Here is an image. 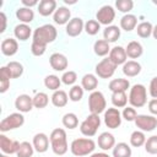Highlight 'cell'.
I'll list each match as a JSON object with an SVG mask.
<instances>
[{
  "label": "cell",
  "mask_w": 157,
  "mask_h": 157,
  "mask_svg": "<svg viewBox=\"0 0 157 157\" xmlns=\"http://www.w3.org/2000/svg\"><path fill=\"white\" fill-rule=\"evenodd\" d=\"M20 145L21 142L16 141V140H12V139H9L5 134H1L0 135V150L2 151V153L5 155H16L18 148H20Z\"/></svg>",
  "instance_id": "12"
},
{
  "label": "cell",
  "mask_w": 157,
  "mask_h": 157,
  "mask_svg": "<svg viewBox=\"0 0 157 157\" xmlns=\"http://www.w3.org/2000/svg\"><path fill=\"white\" fill-rule=\"evenodd\" d=\"M115 7L118 9V11H120V12L126 15L132 10L134 1L132 0H117L115 1Z\"/></svg>",
  "instance_id": "44"
},
{
  "label": "cell",
  "mask_w": 157,
  "mask_h": 157,
  "mask_svg": "<svg viewBox=\"0 0 157 157\" xmlns=\"http://www.w3.org/2000/svg\"><path fill=\"white\" fill-rule=\"evenodd\" d=\"M38 1L37 0H33V1H28V0H22V5L25 7H28V9H32L33 6H38Z\"/></svg>",
  "instance_id": "51"
},
{
  "label": "cell",
  "mask_w": 157,
  "mask_h": 157,
  "mask_svg": "<svg viewBox=\"0 0 157 157\" xmlns=\"http://www.w3.org/2000/svg\"><path fill=\"white\" fill-rule=\"evenodd\" d=\"M125 52H126L128 58H130V59H137V58H140L142 55L144 48H142V45H141L140 42L131 40V42L128 43V45L125 48Z\"/></svg>",
  "instance_id": "23"
},
{
  "label": "cell",
  "mask_w": 157,
  "mask_h": 157,
  "mask_svg": "<svg viewBox=\"0 0 157 157\" xmlns=\"http://www.w3.org/2000/svg\"><path fill=\"white\" fill-rule=\"evenodd\" d=\"M33 40L32 42H36V43H39V44H43V45H47L49 43H53L56 37H58V31L56 28L50 25V23H45L43 26H39L34 29L33 32Z\"/></svg>",
  "instance_id": "2"
},
{
  "label": "cell",
  "mask_w": 157,
  "mask_h": 157,
  "mask_svg": "<svg viewBox=\"0 0 157 157\" xmlns=\"http://www.w3.org/2000/svg\"><path fill=\"white\" fill-rule=\"evenodd\" d=\"M0 157H10V155H5V153H2V155H0Z\"/></svg>",
  "instance_id": "55"
},
{
  "label": "cell",
  "mask_w": 157,
  "mask_h": 157,
  "mask_svg": "<svg viewBox=\"0 0 157 157\" xmlns=\"http://www.w3.org/2000/svg\"><path fill=\"white\" fill-rule=\"evenodd\" d=\"M15 108L22 114L31 112L33 108V97H31L26 93L17 96V98L15 99Z\"/></svg>",
  "instance_id": "15"
},
{
  "label": "cell",
  "mask_w": 157,
  "mask_h": 157,
  "mask_svg": "<svg viewBox=\"0 0 157 157\" xmlns=\"http://www.w3.org/2000/svg\"><path fill=\"white\" fill-rule=\"evenodd\" d=\"M141 72V65L136 60H128L123 65V74L128 77H135Z\"/></svg>",
  "instance_id": "24"
},
{
  "label": "cell",
  "mask_w": 157,
  "mask_h": 157,
  "mask_svg": "<svg viewBox=\"0 0 157 157\" xmlns=\"http://www.w3.org/2000/svg\"><path fill=\"white\" fill-rule=\"evenodd\" d=\"M121 113L119 112L118 108L113 107V108H108L105 109L104 112V117H103V120H104V124L108 129H117L121 125Z\"/></svg>",
  "instance_id": "10"
},
{
  "label": "cell",
  "mask_w": 157,
  "mask_h": 157,
  "mask_svg": "<svg viewBox=\"0 0 157 157\" xmlns=\"http://www.w3.org/2000/svg\"><path fill=\"white\" fill-rule=\"evenodd\" d=\"M50 101H52V104L56 108H63L67 104V101H69V96L65 91L63 90H58V91H54L52 97H50Z\"/></svg>",
  "instance_id": "28"
},
{
  "label": "cell",
  "mask_w": 157,
  "mask_h": 157,
  "mask_svg": "<svg viewBox=\"0 0 157 157\" xmlns=\"http://www.w3.org/2000/svg\"><path fill=\"white\" fill-rule=\"evenodd\" d=\"M152 36H153V38H155V39H157V25L153 27V31H152Z\"/></svg>",
  "instance_id": "54"
},
{
  "label": "cell",
  "mask_w": 157,
  "mask_h": 157,
  "mask_svg": "<svg viewBox=\"0 0 157 157\" xmlns=\"http://www.w3.org/2000/svg\"><path fill=\"white\" fill-rule=\"evenodd\" d=\"M33 152H34L33 145L31 142H28V141H23V142H21L20 148H18L16 156L17 157H32Z\"/></svg>",
  "instance_id": "41"
},
{
  "label": "cell",
  "mask_w": 157,
  "mask_h": 157,
  "mask_svg": "<svg viewBox=\"0 0 157 157\" xmlns=\"http://www.w3.org/2000/svg\"><path fill=\"white\" fill-rule=\"evenodd\" d=\"M108 58L110 59L112 63H114L117 66L119 65H124L128 61V55L125 52V48H123L121 45H115L110 49Z\"/></svg>",
  "instance_id": "13"
},
{
  "label": "cell",
  "mask_w": 157,
  "mask_h": 157,
  "mask_svg": "<svg viewBox=\"0 0 157 157\" xmlns=\"http://www.w3.org/2000/svg\"><path fill=\"white\" fill-rule=\"evenodd\" d=\"M148 110L152 115H157V98H152L148 102Z\"/></svg>",
  "instance_id": "50"
},
{
  "label": "cell",
  "mask_w": 157,
  "mask_h": 157,
  "mask_svg": "<svg viewBox=\"0 0 157 157\" xmlns=\"http://www.w3.org/2000/svg\"><path fill=\"white\" fill-rule=\"evenodd\" d=\"M47 50V45H43V44H39V43H36V42H32L31 44V53L34 55V56H42Z\"/></svg>",
  "instance_id": "48"
},
{
  "label": "cell",
  "mask_w": 157,
  "mask_h": 157,
  "mask_svg": "<svg viewBox=\"0 0 157 157\" xmlns=\"http://www.w3.org/2000/svg\"><path fill=\"white\" fill-rule=\"evenodd\" d=\"M83 88L82 86H78V85H74L70 91H69V99L72 101V102H78L82 99L83 97Z\"/></svg>",
  "instance_id": "43"
},
{
  "label": "cell",
  "mask_w": 157,
  "mask_h": 157,
  "mask_svg": "<svg viewBox=\"0 0 157 157\" xmlns=\"http://www.w3.org/2000/svg\"><path fill=\"white\" fill-rule=\"evenodd\" d=\"M97 145L98 147L102 150V151H109V150H113V147L115 146V137L113 134L108 132V131H104L102 132L98 139H97Z\"/></svg>",
  "instance_id": "18"
},
{
  "label": "cell",
  "mask_w": 157,
  "mask_h": 157,
  "mask_svg": "<svg viewBox=\"0 0 157 157\" xmlns=\"http://www.w3.org/2000/svg\"><path fill=\"white\" fill-rule=\"evenodd\" d=\"M110 47H109V43L104 39H98L94 42L93 44V52L97 56H105V55H109V52H110Z\"/></svg>",
  "instance_id": "32"
},
{
  "label": "cell",
  "mask_w": 157,
  "mask_h": 157,
  "mask_svg": "<svg viewBox=\"0 0 157 157\" xmlns=\"http://www.w3.org/2000/svg\"><path fill=\"white\" fill-rule=\"evenodd\" d=\"M49 64L55 71H65L69 66L67 58L61 53H53L49 56Z\"/></svg>",
  "instance_id": "14"
},
{
  "label": "cell",
  "mask_w": 157,
  "mask_h": 157,
  "mask_svg": "<svg viewBox=\"0 0 157 157\" xmlns=\"http://www.w3.org/2000/svg\"><path fill=\"white\" fill-rule=\"evenodd\" d=\"M90 157H110V156H109L107 152L103 151V152H93Z\"/></svg>",
  "instance_id": "53"
},
{
  "label": "cell",
  "mask_w": 157,
  "mask_h": 157,
  "mask_svg": "<svg viewBox=\"0 0 157 157\" xmlns=\"http://www.w3.org/2000/svg\"><path fill=\"white\" fill-rule=\"evenodd\" d=\"M56 9L58 7H56V1L55 0H42V1H39L38 6H37L38 13L43 17L54 15Z\"/></svg>",
  "instance_id": "20"
},
{
  "label": "cell",
  "mask_w": 157,
  "mask_h": 157,
  "mask_svg": "<svg viewBox=\"0 0 157 157\" xmlns=\"http://www.w3.org/2000/svg\"><path fill=\"white\" fill-rule=\"evenodd\" d=\"M49 137L44 134V132H38L33 136V140H32V145L34 147V151H37L38 153H44L48 151L49 148Z\"/></svg>",
  "instance_id": "17"
},
{
  "label": "cell",
  "mask_w": 157,
  "mask_h": 157,
  "mask_svg": "<svg viewBox=\"0 0 157 157\" xmlns=\"http://www.w3.org/2000/svg\"><path fill=\"white\" fill-rule=\"evenodd\" d=\"M53 20L56 25L63 26V25H67L71 20V11L69 7L66 6H59L56 9V11L53 15Z\"/></svg>",
  "instance_id": "19"
},
{
  "label": "cell",
  "mask_w": 157,
  "mask_h": 157,
  "mask_svg": "<svg viewBox=\"0 0 157 157\" xmlns=\"http://www.w3.org/2000/svg\"><path fill=\"white\" fill-rule=\"evenodd\" d=\"M13 36L16 37V39L25 42V40L29 39L31 36H33L32 34V28L28 25H26V23H20V25L15 26V28H13Z\"/></svg>",
  "instance_id": "22"
},
{
  "label": "cell",
  "mask_w": 157,
  "mask_h": 157,
  "mask_svg": "<svg viewBox=\"0 0 157 157\" xmlns=\"http://www.w3.org/2000/svg\"><path fill=\"white\" fill-rule=\"evenodd\" d=\"M135 125L139 130L144 132L153 131L157 128V118L155 115H147V114H137L135 119Z\"/></svg>",
  "instance_id": "9"
},
{
  "label": "cell",
  "mask_w": 157,
  "mask_h": 157,
  "mask_svg": "<svg viewBox=\"0 0 157 157\" xmlns=\"http://www.w3.org/2000/svg\"><path fill=\"white\" fill-rule=\"evenodd\" d=\"M152 31H153V26L148 21H144L136 26V33L141 38H148L150 36H152Z\"/></svg>",
  "instance_id": "36"
},
{
  "label": "cell",
  "mask_w": 157,
  "mask_h": 157,
  "mask_svg": "<svg viewBox=\"0 0 157 157\" xmlns=\"http://www.w3.org/2000/svg\"><path fill=\"white\" fill-rule=\"evenodd\" d=\"M148 93L152 98H157V76L151 80L148 86Z\"/></svg>",
  "instance_id": "49"
},
{
  "label": "cell",
  "mask_w": 157,
  "mask_h": 157,
  "mask_svg": "<svg viewBox=\"0 0 157 157\" xmlns=\"http://www.w3.org/2000/svg\"><path fill=\"white\" fill-rule=\"evenodd\" d=\"M119 38H120V28L118 26L110 25L103 29V39L107 40L108 43H114Z\"/></svg>",
  "instance_id": "29"
},
{
  "label": "cell",
  "mask_w": 157,
  "mask_h": 157,
  "mask_svg": "<svg viewBox=\"0 0 157 157\" xmlns=\"http://www.w3.org/2000/svg\"><path fill=\"white\" fill-rule=\"evenodd\" d=\"M60 85H61V78H59V76L56 75H48L44 78V86L50 91H58L60 88Z\"/></svg>",
  "instance_id": "40"
},
{
  "label": "cell",
  "mask_w": 157,
  "mask_h": 157,
  "mask_svg": "<svg viewBox=\"0 0 157 157\" xmlns=\"http://www.w3.org/2000/svg\"><path fill=\"white\" fill-rule=\"evenodd\" d=\"M81 86L85 91L93 92L98 87V78L94 74H86L81 78Z\"/></svg>",
  "instance_id": "26"
},
{
  "label": "cell",
  "mask_w": 157,
  "mask_h": 157,
  "mask_svg": "<svg viewBox=\"0 0 157 157\" xmlns=\"http://www.w3.org/2000/svg\"><path fill=\"white\" fill-rule=\"evenodd\" d=\"M107 108V102L104 94L101 91H93L88 96V109L91 114H101L104 113Z\"/></svg>",
  "instance_id": "5"
},
{
  "label": "cell",
  "mask_w": 157,
  "mask_h": 157,
  "mask_svg": "<svg viewBox=\"0 0 157 157\" xmlns=\"http://www.w3.org/2000/svg\"><path fill=\"white\" fill-rule=\"evenodd\" d=\"M18 50V43L13 38H5L1 42V53L6 56H12Z\"/></svg>",
  "instance_id": "21"
},
{
  "label": "cell",
  "mask_w": 157,
  "mask_h": 157,
  "mask_svg": "<svg viewBox=\"0 0 157 157\" xmlns=\"http://www.w3.org/2000/svg\"><path fill=\"white\" fill-rule=\"evenodd\" d=\"M137 26V17L132 13H126L120 18V28L125 32H131L132 29H136Z\"/></svg>",
  "instance_id": "25"
},
{
  "label": "cell",
  "mask_w": 157,
  "mask_h": 157,
  "mask_svg": "<svg viewBox=\"0 0 157 157\" xmlns=\"http://www.w3.org/2000/svg\"><path fill=\"white\" fill-rule=\"evenodd\" d=\"M16 17H17V20L21 23L28 25V23H31L34 20V12H33L32 9H28V7L22 6V7H18L16 10Z\"/></svg>",
  "instance_id": "30"
},
{
  "label": "cell",
  "mask_w": 157,
  "mask_h": 157,
  "mask_svg": "<svg viewBox=\"0 0 157 157\" xmlns=\"http://www.w3.org/2000/svg\"><path fill=\"white\" fill-rule=\"evenodd\" d=\"M96 148V142L90 137H80L72 140L70 145V151L76 157H83L87 155H92Z\"/></svg>",
  "instance_id": "3"
},
{
  "label": "cell",
  "mask_w": 157,
  "mask_h": 157,
  "mask_svg": "<svg viewBox=\"0 0 157 157\" xmlns=\"http://www.w3.org/2000/svg\"><path fill=\"white\" fill-rule=\"evenodd\" d=\"M153 4H155V5H157V1H153Z\"/></svg>",
  "instance_id": "56"
},
{
  "label": "cell",
  "mask_w": 157,
  "mask_h": 157,
  "mask_svg": "<svg viewBox=\"0 0 157 157\" xmlns=\"http://www.w3.org/2000/svg\"><path fill=\"white\" fill-rule=\"evenodd\" d=\"M110 98H112V103L115 108H125L129 102V98L125 92H113Z\"/></svg>",
  "instance_id": "34"
},
{
  "label": "cell",
  "mask_w": 157,
  "mask_h": 157,
  "mask_svg": "<svg viewBox=\"0 0 157 157\" xmlns=\"http://www.w3.org/2000/svg\"><path fill=\"white\" fill-rule=\"evenodd\" d=\"M0 17H1V21H2V27H1V29H0V33H2V32H5V29H6L7 18H6V15H5L4 12H0Z\"/></svg>",
  "instance_id": "52"
},
{
  "label": "cell",
  "mask_w": 157,
  "mask_h": 157,
  "mask_svg": "<svg viewBox=\"0 0 157 157\" xmlns=\"http://www.w3.org/2000/svg\"><path fill=\"white\" fill-rule=\"evenodd\" d=\"M146 135L144 131L141 130H135L131 132L130 135V145L132 147H141V146H145V142H146Z\"/></svg>",
  "instance_id": "35"
},
{
  "label": "cell",
  "mask_w": 157,
  "mask_h": 157,
  "mask_svg": "<svg viewBox=\"0 0 157 157\" xmlns=\"http://www.w3.org/2000/svg\"><path fill=\"white\" fill-rule=\"evenodd\" d=\"M115 18V10L113 6L110 5H104L102 6L97 13H96V20L98 21L99 25H104V26H110L112 22Z\"/></svg>",
  "instance_id": "11"
},
{
  "label": "cell",
  "mask_w": 157,
  "mask_h": 157,
  "mask_svg": "<svg viewBox=\"0 0 157 157\" xmlns=\"http://www.w3.org/2000/svg\"><path fill=\"white\" fill-rule=\"evenodd\" d=\"M108 88L113 92H126L130 88V82L128 78H113L109 85Z\"/></svg>",
  "instance_id": "27"
},
{
  "label": "cell",
  "mask_w": 157,
  "mask_h": 157,
  "mask_svg": "<svg viewBox=\"0 0 157 157\" xmlns=\"http://www.w3.org/2000/svg\"><path fill=\"white\" fill-rule=\"evenodd\" d=\"M101 126V118L98 114H90L80 124V131L86 137H92L97 134L98 128Z\"/></svg>",
  "instance_id": "6"
},
{
  "label": "cell",
  "mask_w": 157,
  "mask_h": 157,
  "mask_svg": "<svg viewBox=\"0 0 157 157\" xmlns=\"http://www.w3.org/2000/svg\"><path fill=\"white\" fill-rule=\"evenodd\" d=\"M101 29V25L98 23L97 20H88L87 22H85V32L88 36H96Z\"/></svg>",
  "instance_id": "42"
},
{
  "label": "cell",
  "mask_w": 157,
  "mask_h": 157,
  "mask_svg": "<svg viewBox=\"0 0 157 157\" xmlns=\"http://www.w3.org/2000/svg\"><path fill=\"white\" fill-rule=\"evenodd\" d=\"M50 140V147L52 151L58 155V156H63L69 150V145H67V139H66V131L61 128H56L50 132L49 136Z\"/></svg>",
  "instance_id": "1"
},
{
  "label": "cell",
  "mask_w": 157,
  "mask_h": 157,
  "mask_svg": "<svg viewBox=\"0 0 157 157\" xmlns=\"http://www.w3.org/2000/svg\"><path fill=\"white\" fill-rule=\"evenodd\" d=\"M117 67L118 66L114 63H112L109 58L102 59L94 67L96 76H98L99 78H110L114 75Z\"/></svg>",
  "instance_id": "8"
},
{
  "label": "cell",
  "mask_w": 157,
  "mask_h": 157,
  "mask_svg": "<svg viewBox=\"0 0 157 157\" xmlns=\"http://www.w3.org/2000/svg\"><path fill=\"white\" fill-rule=\"evenodd\" d=\"M145 151L150 155H157V135H152L146 140Z\"/></svg>",
  "instance_id": "45"
},
{
  "label": "cell",
  "mask_w": 157,
  "mask_h": 157,
  "mask_svg": "<svg viewBox=\"0 0 157 157\" xmlns=\"http://www.w3.org/2000/svg\"><path fill=\"white\" fill-rule=\"evenodd\" d=\"M60 78H61V82L64 85H66V86H74L75 82L77 81V74L75 71H72V70H69V71H65Z\"/></svg>",
  "instance_id": "46"
},
{
  "label": "cell",
  "mask_w": 157,
  "mask_h": 157,
  "mask_svg": "<svg viewBox=\"0 0 157 157\" xmlns=\"http://www.w3.org/2000/svg\"><path fill=\"white\" fill-rule=\"evenodd\" d=\"M131 147L126 142H118L112 150L113 157H131Z\"/></svg>",
  "instance_id": "31"
},
{
  "label": "cell",
  "mask_w": 157,
  "mask_h": 157,
  "mask_svg": "<svg viewBox=\"0 0 157 157\" xmlns=\"http://www.w3.org/2000/svg\"><path fill=\"white\" fill-rule=\"evenodd\" d=\"M23 124H25V117L22 113H20V112L11 113L0 121V131L4 134L6 131L21 128Z\"/></svg>",
  "instance_id": "7"
},
{
  "label": "cell",
  "mask_w": 157,
  "mask_h": 157,
  "mask_svg": "<svg viewBox=\"0 0 157 157\" xmlns=\"http://www.w3.org/2000/svg\"><path fill=\"white\" fill-rule=\"evenodd\" d=\"M85 29V22L81 17H74L70 20V22L66 25V34L69 37H77L81 34V32Z\"/></svg>",
  "instance_id": "16"
},
{
  "label": "cell",
  "mask_w": 157,
  "mask_h": 157,
  "mask_svg": "<svg viewBox=\"0 0 157 157\" xmlns=\"http://www.w3.org/2000/svg\"><path fill=\"white\" fill-rule=\"evenodd\" d=\"M129 103L134 108H141L147 103V90L141 83H135L130 87Z\"/></svg>",
  "instance_id": "4"
},
{
  "label": "cell",
  "mask_w": 157,
  "mask_h": 157,
  "mask_svg": "<svg viewBox=\"0 0 157 157\" xmlns=\"http://www.w3.org/2000/svg\"><path fill=\"white\" fill-rule=\"evenodd\" d=\"M121 117H123V119H125L126 121H135V119H136V117H137V112H136V109H135L134 107L128 105V107H125V108L123 109Z\"/></svg>",
  "instance_id": "47"
},
{
  "label": "cell",
  "mask_w": 157,
  "mask_h": 157,
  "mask_svg": "<svg viewBox=\"0 0 157 157\" xmlns=\"http://www.w3.org/2000/svg\"><path fill=\"white\" fill-rule=\"evenodd\" d=\"M10 80L11 75L6 66H2L0 69V93H5L10 87Z\"/></svg>",
  "instance_id": "33"
},
{
  "label": "cell",
  "mask_w": 157,
  "mask_h": 157,
  "mask_svg": "<svg viewBox=\"0 0 157 157\" xmlns=\"http://www.w3.org/2000/svg\"><path fill=\"white\" fill-rule=\"evenodd\" d=\"M6 67H7L9 72H10V75H11V78H18L20 76H22L23 70H25L23 65L21 63H18V61H10V63H7Z\"/></svg>",
  "instance_id": "38"
},
{
  "label": "cell",
  "mask_w": 157,
  "mask_h": 157,
  "mask_svg": "<svg viewBox=\"0 0 157 157\" xmlns=\"http://www.w3.org/2000/svg\"><path fill=\"white\" fill-rule=\"evenodd\" d=\"M61 123L66 129L72 130V129H76L78 126V118L75 113H66V114H64Z\"/></svg>",
  "instance_id": "37"
},
{
  "label": "cell",
  "mask_w": 157,
  "mask_h": 157,
  "mask_svg": "<svg viewBox=\"0 0 157 157\" xmlns=\"http://www.w3.org/2000/svg\"><path fill=\"white\" fill-rule=\"evenodd\" d=\"M49 103V96L45 92H38L33 97V107L38 109H43Z\"/></svg>",
  "instance_id": "39"
}]
</instances>
